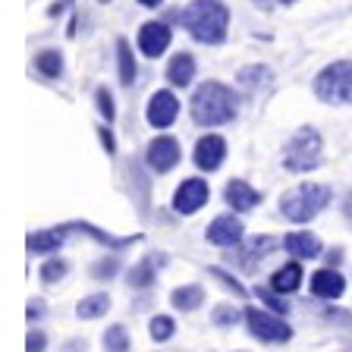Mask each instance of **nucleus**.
Returning a JSON list of instances; mask_svg holds the SVG:
<instances>
[{"label":"nucleus","mask_w":352,"mask_h":352,"mask_svg":"<svg viewBox=\"0 0 352 352\" xmlns=\"http://www.w3.org/2000/svg\"><path fill=\"white\" fill-rule=\"evenodd\" d=\"M198 44H223L230 32V7L223 0H192L189 7L170 13Z\"/></svg>","instance_id":"1"},{"label":"nucleus","mask_w":352,"mask_h":352,"mask_svg":"<svg viewBox=\"0 0 352 352\" xmlns=\"http://www.w3.org/2000/svg\"><path fill=\"white\" fill-rule=\"evenodd\" d=\"M189 113H192V120H195V126H205V129H211V126H227L239 117V95L217 79L201 82V85L192 91Z\"/></svg>","instance_id":"2"},{"label":"nucleus","mask_w":352,"mask_h":352,"mask_svg":"<svg viewBox=\"0 0 352 352\" xmlns=\"http://www.w3.org/2000/svg\"><path fill=\"white\" fill-rule=\"evenodd\" d=\"M333 201V189L324 183H299L280 198V214L289 223H308Z\"/></svg>","instance_id":"3"},{"label":"nucleus","mask_w":352,"mask_h":352,"mask_svg":"<svg viewBox=\"0 0 352 352\" xmlns=\"http://www.w3.org/2000/svg\"><path fill=\"white\" fill-rule=\"evenodd\" d=\"M324 164V139L315 126H302L283 145V167L289 173H311Z\"/></svg>","instance_id":"4"},{"label":"nucleus","mask_w":352,"mask_h":352,"mask_svg":"<svg viewBox=\"0 0 352 352\" xmlns=\"http://www.w3.org/2000/svg\"><path fill=\"white\" fill-rule=\"evenodd\" d=\"M318 101L333 104V107H346L352 104V60H333L315 76L311 82Z\"/></svg>","instance_id":"5"},{"label":"nucleus","mask_w":352,"mask_h":352,"mask_svg":"<svg viewBox=\"0 0 352 352\" xmlns=\"http://www.w3.org/2000/svg\"><path fill=\"white\" fill-rule=\"evenodd\" d=\"M245 327H249V337H255L258 343L267 346H283L293 340V327L286 324L283 315H277L271 308L249 305L245 308Z\"/></svg>","instance_id":"6"},{"label":"nucleus","mask_w":352,"mask_h":352,"mask_svg":"<svg viewBox=\"0 0 352 352\" xmlns=\"http://www.w3.org/2000/svg\"><path fill=\"white\" fill-rule=\"evenodd\" d=\"M277 245H280V239H274V236H252V239H242L233 252H223V258H227L230 267L252 274V271H258V264L264 258H271L277 252Z\"/></svg>","instance_id":"7"},{"label":"nucleus","mask_w":352,"mask_h":352,"mask_svg":"<svg viewBox=\"0 0 352 352\" xmlns=\"http://www.w3.org/2000/svg\"><path fill=\"white\" fill-rule=\"evenodd\" d=\"M208 198H211V186H208L201 176H189V179H183V183L176 186L173 211L183 214V217H192V214H198L208 205Z\"/></svg>","instance_id":"8"},{"label":"nucleus","mask_w":352,"mask_h":352,"mask_svg":"<svg viewBox=\"0 0 352 352\" xmlns=\"http://www.w3.org/2000/svg\"><path fill=\"white\" fill-rule=\"evenodd\" d=\"M183 161V148H179V142L173 139V135H157V139L148 142L145 148V164L151 173H170V170L176 167V164Z\"/></svg>","instance_id":"9"},{"label":"nucleus","mask_w":352,"mask_h":352,"mask_svg":"<svg viewBox=\"0 0 352 352\" xmlns=\"http://www.w3.org/2000/svg\"><path fill=\"white\" fill-rule=\"evenodd\" d=\"M167 261L170 258L164 255V252H148L142 261H135L129 271H126V286L135 289V293H148V289L157 283V274L167 267Z\"/></svg>","instance_id":"10"},{"label":"nucleus","mask_w":352,"mask_h":352,"mask_svg":"<svg viewBox=\"0 0 352 352\" xmlns=\"http://www.w3.org/2000/svg\"><path fill=\"white\" fill-rule=\"evenodd\" d=\"M205 239L217 249H236L242 239H245V223H242L236 214H220L208 223L205 230Z\"/></svg>","instance_id":"11"},{"label":"nucleus","mask_w":352,"mask_h":352,"mask_svg":"<svg viewBox=\"0 0 352 352\" xmlns=\"http://www.w3.org/2000/svg\"><path fill=\"white\" fill-rule=\"evenodd\" d=\"M192 161L201 173H214V170L223 167L227 161V139L217 135V132H208L201 139L195 142V151H192Z\"/></svg>","instance_id":"12"},{"label":"nucleus","mask_w":352,"mask_h":352,"mask_svg":"<svg viewBox=\"0 0 352 352\" xmlns=\"http://www.w3.org/2000/svg\"><path fill=\"white\" fill-rule=\"evenodd\" d=\"M176 117H179V98H176L170 88H161V91H154V95L148 98V107H145L148 126L167 129V126L176 123Z\"/></svg>","instance_id":"13"},{"label":"nucleus","mask_w":352,"mask_h":352,"mask_svg":"<svg viewBox=\"0 0 352 352\" xmlns=\"http://www.w3.org/2000/svg\"><path fill=\"white\" fill-rule=\"evenodd\" d=\"M170 41H173V29H170V22H164V19H151L139 29V51L151 60L164 57Z\"/></svg>","instance_id":"14"},{"label":"nucleus","mask_w":352,"mask_h":352,"mask_svg":"<svg viewBox=\"0 0 352 352\" xmlns=\"http://www.w3.org/2000/svg\"><path fill=\"white\" fill-rule=\"evenodd\" d=\"M308 289L315 299H324V302H333L346 293V277L340 274V267H318L311 277H308Z\"/></svg>","instance_id":"15"},{"label":"nucleus","mask_w":352,"mask_h":352,"mask_svg":"<svg viewBox=\"0 0 352 352\" xmlns=\"http://www.w3.org/2000/svg\"><path fill=\"white\" fill-rule=\"evenodd\" d=\"M223 201H227L236 214H249L261 205V192H258L255 186H249L245 179H230V183L223 186Z\"/></svg>","instance_id":"16"},{"label":"nucleus","mask_w":352,"mask_h":352,"mask_svg":"<svg viewBox=\"0 0 352 352\" xmlns=\"http://www.w3.org/2000/svg\"><path fill=\"white\" fill-rule=\"evenodd\" d=\"M63 230L66 233L88 236V239H95L98 245H104V249H110V252H123V249H129V245H135V242L142 239V236H110V233H104V230L85 223V220H82V223H63Z\"/></svg>","instance_id":"17"},{"label":"nucleus","mask_w":352,"mask_h":352,"mask_svg":"<svg viewBox=\"0 0 352 352\" xmlns=\"http://www.w3.org/2000/svg\"><path fill=\"white\" fill-rule=\"evenodd\" d=\"M302 280H305L302 261H299V258H293V261L280 264L277 271L271 274L267 286H271L274 293H280V296H293V293H299V289H302Z\"/></svg>","instance_id":"18"},{"label":"nucleus","mask_w":352,"mask_h":352,"mask_svg":"<svg viewBox=\"0 0 352 352\" xmlns=\"http://www.w3.org/2000/svg\"><path fill=\"white\" fill-rule=\"evenodd\" d=\"M283 249L293 258H299V261H315V258L324 255L321 239L315 233H308V230H296V233L283 236Z\"/></svg>","instance_id":"19"},{"label":"nucleus","mask_w":352,"mask_h":352,"mask_svg":"<svg viewBox=\"0 0 352 352\" xmlns=\"http://www.w3.org/2000/svg\"><path fill=\"white\" fill-rule=\"evenodd\" d=\"M195 69H198L195 57H192L189 51H179V54H173L167 63V82L173 88H189L192 82H195Z\"/></svg>","instance_id":"20"},{"label":"nucleus","mask_w":352,"mask_h":352,"mask_svg":"<svg viewBox=\"0 0 352 352\" xmlns=\"http://www.w3.org/2000/svg\"><path fill=\"white\" fill-rule=\"evenodd\" d=\"M66 230L57 227V230H38V233H29V239H25V249L32 252V255H57L60 249H63L66 242Z\"/></svg>","instance_id":"21"},{"label":"nucleus","mask_w":352,"mask_h":352,"mask_svg":"<svg viewBox=\"0 0 352 352\" xmlns=\"http://www.w3.org/2000/svg\"><path fill=\"white\" fill-rule=\"evenodd\" d=\"M170 305H173L176 311H183V315H189V311H198V308L205 305V286H201V283L176 286L173 293H170Z\"/></svg>","instance_id":"22"},{"label":"nucleus","mask_w":352,"mask_h":352,"mask_svg":"<svg viewBox=\"0 0 352 352\" xmlns=\"http://www.w3.org/2000/svg\"><path fill=\"white\" fill-rule=\"evenodd\" d=\"M110 296L107 293H91V296H85V299L76 305V318L79 321H95V318H104L110 311Z\"/></svg>","instance_id":"23"},{"label":"nucleus","mask_w":352,"mask_h":352,"mask_svg":"<svg viewBox=\"0 0 352 352\" xmlns=\"http://www.w3.org/2000/svg\"><path fill=\"white\" fill-rule=\"evenodd\" d=\"M35 73L44 79H60L63 76V54L57 47H44L35 54Z\"/></svg>","instance_id":"24"},{"label":"nucleus","mask_w":352,"mask_h":352,"mask_svg":"<svg viewBox=\"0 0 352 352\" xmlns=\"http://www.w3.org/2000/svg\"><path fill=\"white\" fill-rule=\"evenodd\" d=\"M117 66H120V82L126 88H132V82L139 76V66H135V57H132V47L126 38H117Z\"/></svg>","instance_id":"25"},{"label":"nucleus","mask_w":352,"mask_h":352,"mask_svg":"<svg viewBox=\"0 0 352 352\" xmlns=\"http://www.w3.org/2000/svg\"><path fill=\"white\" fill-rule=\"evenodd\" d=\"M274 79L271 73V66H264V63H252V66H242L239 76H236V82H239L242 88H267Z\"/></svg>","instance_id":"26"},{"label":"nucleus","mask_w":352,"mask_h":352,"mask_svg":"<svg viewBox=\"0 0 352 352\" xmlns=\"http://www.w3.org/2000/svg\"><path fill=\"white\" fill-rule=\"evenodd\" d=\"M239 321H245V311H242V308H236L233 302H220V305H214V311H211V324H214V327L230 330V327H236Z\"/></svg>","instance_id":"27"},{"label":"nucleus","mask_w":352,"mask_h":352,"mask_svg":"<svg viewBox=\"0 0 352 352\" xmlns=\"http://www.w3.org/2000/svg\"><path fill=\"white\" fill-rule=\"evenodd\" d=\"M104 352H129L132 349V340H129V330L123 327V324H110L107 330H104Z\"/></svg>","instance_id":"28"},{"label":"nucleus","mask_w":352,"mask_h":352,"mask_svg":"<svg viewBox=\"0 0 352 352\" xmlns=\"http://www.w3.org/2000/svg\"><path fill=\"white\" fill-rule=\"evenodd\" d=\"M208 277H214L220 286H227V289L236 296V299H249V289H245V283H242V280L236 277L233 271H227V267L214 264V267H208Z\"/></svg>","instance_id":"29"},{"label":"nucleus","mask_w":352,"mask_h":352,"mask_svg":"<svg viewBox=\"0 0 352 352\" xmlns=\"http://www.w3.org/2000/svg\"><path fill=\"white\" fill-rule=\"evenodd\" d=\"M66 274H69V261H66V258L51 255L47 261L41 264L38 277H41V283H44V286H57L60 280H66Z\"/></svg>","instance_id":"30"},{"label":"nucleus","mask_w":352,"mask_h":352,"mask_svg":"<svg viewBox=\"0 0 352 352\" xmlns=\"http://www.w3.org/2000/svg\"><path fill=\"white\" fill-rule=\"evenodd\" d=\"M120 271H123V264H120V255H117V252H113V255L98 258V261H91V267H88L91 280H113Z\"/></svg>","instance_id":"31"},{"label":"nucleus","mask_w":352,"mask_h":352,"mask_svg":"<svg viewBox=\"0 0 352 352\" xmlns=\"http://www.w3.org/2000/svg\"><path fill=\"white\" fill-rule=\"evenodd\" d=\"M173 333H176V321L170 315H154L148 321V337L154 343H167V340H173Z\"/></svg>","instance_id":"32"},{"label":"nucleus","mask_w":352,"mask_h":352,"mask_svg":"<svg viewBox=\"0 0 352 352\" xmlns=\"http://www.w3.org/2000/svg\"><path fill=\"white\" fill-rule=\"evenodd\" d=\"M255 299L264 302V305L271 308V311H277V315H289V302H283V296L274 293L271 286H255Z\"/></svg>","instance_id":"33"},{"label":"nucleus","mask_w":352,"mask_h":352,"mask_svg":"<svg viewBox=\"0 0 352 352\" xmlns=\"http://www.w3.org/2000/svg\"><path fill=\"white\" fill-rule=\"evenodd\" d=\"M95 104H98V113H101L107 123H113L117 120V107H113V95H110V88H98L95 91Z\"/></svg>","instance_id":"34"},{"label":"nucleus","mask_w":352,"mask_h":352,"mask_svg":"<svg viewBox=\"0 0 352 352\" xmlns=\"http://www.w3.org/2000/svg\"><path fill=\"white\" fill-rule=\"evenodd\" d=\"M321 318L330 324H340L343 330H352V311H343V308H333V305H324L321 308Z\"/></svg>","instance_id":"35"},{"label":"nucleus","mask_w":352,"mask_h":352,"mask_svg":"<svg viewBox=\"0 0 352 352\" xmlns=\"http://www.w3.org/2000/svg\"><path fill=\"white\" fill-rule=\"evenodd\" d=\"M47 349V333L41 327H32L25 337V352H44Z\"/></svg>","instance_id":"36"},{"label":"nucleus","mask_w":352,"mask_h":352,"mask_svg":"<svg viewBox=\"0 0 352 352\" xmlns=\"http://www.w3.org/2000/svg\"><path fill=\"white\" fill-rule=\"evenodd\" d=\"M44 315H47V302L44 299H29V305H25V318H29V324L44 321Z\"/></svg>","instance_id":"37"},{"label":"nucleus","mask_w":352,"mask_h":352,"mask_svg":"<svg viewBox=\"0 0 352 352\" xmlns=\"http://www.w3.org/2000/svg\"><path fill=\"white\" fill-rule=\"evenodd\" d=\"M98 139H101L104 151H107L110 157L117 154V139H113V132H110V126H98Z\"/></svg>","instance_id":"38"},{"label":"nucleus","mask_w":352,"mask_h":352,"mask_svg":"<svg viewBox=\"0 0 352 352\" xmlns=\"http://www.w3.org/2000/svg\"><path fill=\"white\" fill-rule=\"evenodd\" d=\"M324 261H327V267H340V264H343V249L324 252Z\"/></svg>","instance_id":"39"},{"label":"nucleus","mask_w":352,"mask_h":352,"mask_svg":"<svg viewBox=\"0 0 352 352\" xmlns=\"http://www.w3.org/2000/svg\"><path fill=\"white\" fill-rule=\"evenodd\" d=\"M63 352H88V340H69L63 346Z\"/></svg>","instance_id":"40"},{"label":"nucleus","mask_w":352,"mask_h":352,"mask_svg":"<svg viewBox=\"0 0 352 352\" xmlns=\"http://www.w3.org/2000/svg\"><path fill=\"white\" fill-rule=\"evenodd\" d=\"M343 214L352 220V195H346V201H343Z\"/></svg>","instance_id":"41"},{"label":"nucleus","mask_w":352,"mask_h":352,"mask_svg":"<svg viewBox=\"0 0 352 352\" xmlns=\"http://www.w3.org/2000/svg\"><path fill=\"white\" fill-rule=\"evenodd\" d=\"M139 3H142V7H148V10H157L164 0H139Z\"/></svg>","instance_id":"42"},{"label":"nucleus","mask_w":352,"mask_h":352,"mask_svg":"<svg viewBox=\"0 0 352 352\" xmlns=\"http://www.w3.org/2000/svg\"><path fill=\"white\" fill-rule=\"evenodd\" d=\"M280 3H283V7H289V3H296V0H280Z\"/></svg>","instance_id":"43"}]
</instances>
